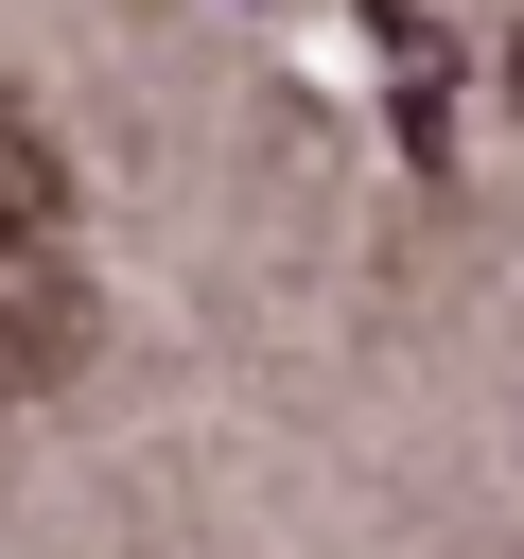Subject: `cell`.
Returning a JSON list of instances; mask_svg holds the SVG:
<instances>
[{"instance_id":"1","label":"cell","mask_w":524,"mask_h":559,"mask_svg":"<svg viewBox=\"0 0 524 559\" xmlns=\"http://www.w3.org/2000/svg\"><path fill=\"white\" fill-rule=\"evenodd\" d=\"M70 349H87V297L52 280V245H0V402L70 384Z\"/></svg>"},{"instance_id":"2","label":"cell","mask_w":524,"mask_h":559,"mask_svg":"<svg viewBox=\"0 0 524 559\" xmlns=\"http://www.w3.org/2000/svg\"><path fill=\"white\" fill-rule=\"evenodd\" d=\"M70 227V157H52V122L0 87V245H52Z\"/></svg>"}]
</instances>
